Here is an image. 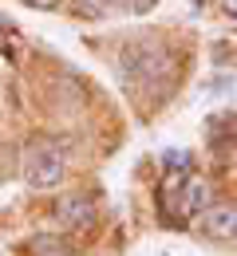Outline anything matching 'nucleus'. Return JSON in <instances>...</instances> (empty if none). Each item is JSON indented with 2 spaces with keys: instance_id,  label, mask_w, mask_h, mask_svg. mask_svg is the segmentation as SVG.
<instances>
[{
  "instance_id": "nucleus-4",
  "label": "nucleus",
  "mask_w": 237,
  "mask_h": 256,
  "mask_svg": "<svg viewBox=\"0 0 237 256\" xmlns=\"http://www.w3.org/2000/svg\"><path fill=\"white\" fill-rule=\"evenodd\" d=\"M202 232L213 240H233L237 236V205H213L202 213Z\"/></svg>"
},
{
  "instance_id": "nucleus-8",
  "label": "nucleus",
  "mask_w": 237,
  "mask_h": 256,
  "mask_svg": "<svg viewBox=\"0 0 237 256\" xmlns=\"http://www.w3.org/2000/svg\"><path fill=\"white\" fill-rule=\"evenodd\" d=\"M8 32H12V24H8V20H0V44L8 40Z\"/></svg>"
},
{
  "instance_id": "nucleus-2",
  "label": "nucleus",
  "mask_w": 237,
  "mask_h": 256,
  "mask_svg": "<svg viewBox=\"0 0 237 256\" xmlns=\"http://www.w3.org/2000/svg\"><path fill=\"white\" fill-rule=\"evenodd\" d=\"M64 142H56V138H36L32 146H28V162H24V178H28V186L36 190H48V186H56L60 178H64Z\"/></svg>"
},
{
  "instance_id": "nucleus-1",
  "label": "nucleus",
  "mask_w": 237,
  "mask_h": 256,
  "mask_svg": "<svg viewBox=\"0 0 237 256\" xmlns=\"http://www.w3.org/2000/svg\"><path fill=\"white\" fill-rule=\"evenodd\" d=\"M209 209V186L190 174H170L162 186V213L166 217H198Z\"/></svg>"
},
{
  "instance_id": "nucleus-5",
  "label": "nucleus",
  "mask_w": 237,
  "mask_h": 256,
  "mask_svg": "<svg viewBox=\"0 0 237 256\" xmlns=\"http://www.w3.org/2000/svg\"><path fill=\"white\" fill-rule=\"evenodd\" d=\"M56 217L64 224H71V228H91V224H95V205H91L87 197L71 193V197H64V201L56 205Z\"/></svg>"
},
{
  "instance_id": "nucleus-3",
  "label": "nucleus",
  "mask_w": 237,
  "mask_h": 256,
  "mask_svg": "<svg viewBox=\"0 0 237 256\" xmlns=\"http://www.w3.org/2000/svg\"><path fill=\"white\" fill-rule=\"evenodd\" d=\"M119 64H123V79L142 83V79H150V75H158V71L166 67V48H162L158 40L142 36V40H131V44L123 48Z\"/></svg>"
},
{
  "instance_id": "nucleus-9",
  "label": "nucleus",
  "mask_w": 237,
  "mask_h": 256,
  "mask_svg": "<svg viewBox=\"0 0 237 256\" xmlns=\"http://www.w3.org/2000/svg\"><path fill=\"white\" fill-rule=\"evenodd\" d=\"M28 4H40V8H52L56 0H28Z\"/></svg>"
},
{
  "instance_id": "nucleus-6",
  "label": "nucleus",
  "mask_w": 237,
  "mask_h": 256,
  "mask_svg": "<svg viewBox=\"0 0 237 256\" xmlns=\"http://www.w3.org/2000/svg\"><path fill=\"white\" fill-rule=\"evenodd\" d=\"M32 252L36 256H75L71 244L64 236H56V232H36L32 236Z\"/></svg>"
},
{
  "instance_id": "nucleus-7",
  "label": "nucleus",
  "mask_w": 237,
  "mask_h": 256,
  "mask_svg": "<svg viewBox=\"0 0 237 256\" xmlns=\"http://www.w3.org/2000/svg\"><path fill=\"white\" fill-rule=\"evenodd\" d=\"M123 0H79V8L83 12H95V16H103V12H115Z\"/></svg>"
}]
</instances>
